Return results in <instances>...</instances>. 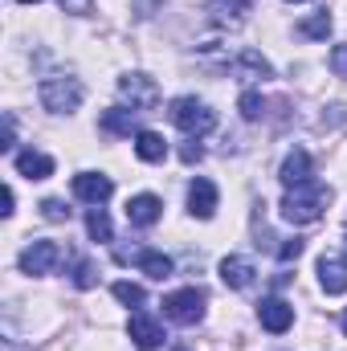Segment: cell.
Instances as JSON below:
<instances>
[{"label": "cell", "mask_w": 347, "mask_h": 351, "mask_svg": "<svg viewBox=\"0 0 347 351\" xmlns=\"http://www.w3.org/2000/svg\"><path fill=\"white\" fill-rule=\"evenodd\" d=\"M331 204V188L327 184H298V188H286V200H282V217L290 225H315L323 217V208Z\"/></svg>", "instance_id": "1"}, {"label": "cell", "mask_w": 347, "mask_h": 351, "mask_svg": "<svg viewBox=\"0 0 347 351\" xmlns=\"http://www.w3.org/2000/svg\"><path fill=\"white\" fill-rule=\"evenodd\" d=\"M37 98H41V106H45L49 114H74V110L82 106L86 90H82V82H78L74 74H49V78H41Z\"/></svg>", "instance_id": "2"}, {"label": "cell", "mask_w": 347, "mask_h": 351, "mask_svg": "<svg viewBox=\"0 0 347 351\" xmlns=\"http://www.w3.org/2000/svg\"><path fill=\"white\" fill-rule=\"evenodd\" d=\"M172 123L188 135V139H200V135H208V131L217 127V114H213V106H208V102H200V98L184 94V98H176V102H172Z\"/></svg>", "instance_id": "3"}, {"label": "cell", "mask_w": 347, "mask_h": 351, "mask_svg": "<svg viewBox=\"0 0 347 351\" xmlns=\"http://www.w3.org/2000/svg\"><path fill=\"white\" fill-rule=\"evenodd\" d=\"M119 102L131 114H147V110L160 106V82L147 78V74H123L119 78Z\"/></svg>", "instance_id": "4"}, {"label": "cell", "mask_w": 347, "mask_h": 351, "mask_svg": "<svg viewBox=\"0 0 347 351\" xmlns=\"http://www.w3.org/2000/svg\"><path fill=\"white\" fill-rule=\"evenodd\" d=\"M164 315L180 323V327H196L200 319H204V294L196 290V286H184V290H172L168 298H164Z\"/></svg>", "instance_id": "5"}, {"label": "cell", "mask_w": 347, "mask_h": 351, "mask_svg": "<svg viewBox=\"0 0 347 351\" xmlns=\"http://www.w3.org/2000/svg\"><path fill=\"white\" fill-rule=\"evenodd\" d=\"M62 262V245L58 241H33V245H25L21 250V274H53V265Z\"/></svg>", "instance_id": "6"}, {"label": "cell", "mask_w": 347, "mask_h": 351, "mask_svg": "<svg viewBox=\"0 0 347 351\" xmlns=\"http://www.w3.org/2000/svg\"><path fill=\"white\" fill-rule=\"evenodd\" d=\"M225 70L237 74L241 82H265V78H274V66L261 58L258 49H241V53H233V58L225 62Z\"/></svg>", "instance_id": "7"}, {"label": "cell", "mask_w": 347, "mask_h": 351, "mask_svg": "<svg viewBox=\"0 0 347 351\" xmlns=\"http://www.w3.org/2000/svg\"><path fill=\"white\" fill-rule=\"evenodd\" d=\"M110 192H115L110 176H102V172H78V176H74V196H78L82 204H90V208L106 204V200H110Z\"/></svg>", "instance_id": "8"}, {"label": "cell", "mask_w": 347, "mask_h": 351, "mask_svg": "<svg viewBox=\"0 0 347 351\" xmlns=\"http://www.w3.org/2000/svg\"><path fill=\"white\" fill-rule=\"evenodd\" d=\"M208 21L217 25V29H237V25H246V16L254 12V0H208Z\"/></svg>", "instance_id": "9"}, {"label": "cell", "mask_w": 347, "mask_h": 351, "mask_svg": "<svg viewBox=\"0 0 347 351\" xmlns=\"http://www.w3.org/2000/svg\"><path fill=\"white\" fill-rule=\"evenodd\" d=\"M127 335H131V343L139 351H156L164 343V327H160L152 315H143V311H135V315L127 319Z\"/></svg>", "instance_id": "10"}, {"label": "cell", "mask_w": 347, "mask_h": 351, "mask_svg": "<svg viewBox=\"0 0 347 351\" xmlns=\"http://www.w3.org/2000/svg\"><path fill=\"white\" fill-rule=\"evenodd\" d=\"M188 213H192L196 221H208V217L217 213V184H213V180L196 176V180L188 184Z\"/></svg>", "instance_id": "11"}, {"label": "cell", "mask_w": 347, "mask_h": 351, "mask_svg": "<svg viewBox=\"0 0 347 351\" xmlns=\"http://www.w3.org/2000/svg\"><path fill=\"white\" fill-rule=\"evenodd\" d=\"M160 213H164V200L152 196V192H139V196L127 200V221H131L135 229H152V225L160 221Z\"/></svg>", "instance_id": "12"}, {"label": "cell", "mask_w": 347, "mask_h": 351, "mask_svg": "<svg viewBox=\"0 0 347 351\" xmlns=\"http://www.w3.org/2000/svg\"><path fill=\"white\" fill-rule=\"evenodd\" d=\"M254 278H258V265L250 262L246 254H229L221 262V282L229 290H246V286H254Z\"/></svg>", "instance_id": "13"}, {"label": "cell", "mask_w": 347, "mask_h": 351, "mask_svg": "<svg viewBox=\"0 0 347 351\" xmlns=\"http://www.w3.org/2000/svg\"><path fill=\"white\" fill-rule=\"evenodd\" d=\"M258 319H261L265 331L282 335V331H290V323H294V306L282 302V298H261L258 302Z\"/></svg>", "instance_id": "14"}, {"label": "cell", "mask_w": 347, "mask_h": 351, "mask_svg": "<svg viewBox=\"0 0 347 351\" xmlns=\"http://www.w3.org/2000/svg\"><path fill=\"white\" fill-rule=\"evenodd\" d=\"M319 286L327 294H344L347 290V258L344 254H323L319 258Z\"/></svg>", "instance_id": "15"}, {"label": "cell", "mask_w": 347, "mask_h": 351, "mask_svg": "<svg viewBox=\"0 0 347 351\" xmlns=\"http://www.w3.org/2000/svg\"><path fill=\"white\" fill-rule=\"evenodd\" d=\"M278 180L286 184V188H298V184H311V156L302 152V147H294L286 160H282V168H278Z\"/></svg>", "instance_id": "16"}, {"label": "cell", "mask_w": 347, "mask_h": 351, "mask_svg": "<svg viewBox=\"0 0 347 351\" xmlns=\"http://www.w3.org/2000/svg\"><path fill=\"white\" fill-rule=\"evenodd\" d=\"M16 172L25 176V180H49L53 176V160L45 156V152H16Z\"/></svg>", "instance_id": "17"}, {"label": "cell", "mask_w": 347, "mask_h": 351, "mask_svg": "<svg viewBox=\"0 0 347 351\" xmlns=\"http://www.w3.org/2000/svg\"><path fill=\"white\" fill-rule=\"evenodd\" d=\"M135 156L143 164H160L168 156V139L160 131H135Z\"/></svg>", "instance_id": "18"}, {"label": "cell", "mask_w": 347, "mask_h": 351, "mask_svg": "<svg viewBox=\"0 0 347 351\" xmlns=\"http://www.w3.org/2000/svg\"><path fill=\"white\" fill-rule=\"evenodd\" d=\"M135 265H139L147 278H156V282L172 278V258H168V254H160V250H139V254H135Z\"/></svg>", "instance_id": "19"}, {"label": "cell", "mask_w": 347, "mask_h": 351, "mask_svg": "<svg viewBox=\"0 0 347 351\" xmlns=\"http://www.w3.org/2000/svg\"><path fill=\"white\" fill-rule=\"evenodd\" d=\"M298 33L311 37V41H327V33H331V12L323 8V12H315V16H302V21H298Z\"/></svg>", "instance_id": "20"}, {"label": "cell", "mask_w": 347, "mask_h": 351, "mask_svg": "<svg viewBox=\"0 0 347 351\" xmlns=\"http://www.w3.org/2000/svg\"><path fill=\"white\" fill-rule=\"evenodd\" d=\"M102 131H110V135H131V131H135V114L123 110V106H115V110L102 114Z\"/></svg>", "instance_id": "21"}, {"label": "cell", "mask_w": 347, "mask_h": 351, "mask_svg": "<svg viewBox=\"0 0 347 351\" xmlns=\"http://www.w3.org/2000/svg\"><path fill=\"white\" fill-rule=\"evenodd\" d=\"M86 233L94 237V241H110V237H115L110 217H106L102 208H90V213H86Z\"/></svg>", "instance_id": "22"}, {"label": "cell", "mask_w": 347, "mask_h": 351, "mask_svg": "<svg viewBox=\"0 0 347 351\" xmlns=\"http://www.w3.org/2000/svg\"><path fill=\"white\" fill-rule=\"evenodd\" d=\"M110 290H115V298H119L123 306H143V302H147V290H143L139 282H115Z\"/></svg>", "instance_id": "23"}, {"label": "cell", "mask_w": 347, "mask_h": 351, "mask_svg": "<svg viewBox=\"0 0 347 351\" xmlns=\"http://www.w3.org/2000/svg\"><path fill=\"white\" fill-rule=\"evenodd\" d=\"M261 110H265L261 94H258V90H246V94H241V114H246L250 123H258V119H261Z\"/></svg>", "instance_id": "24"}, {"label": "cell", "mask_w": 347, "mask_h": 351, "mask_svg": "<svg viewBox=\"0 0 347 351\" xmlns=\"http://www.w3.org/2000/svg\"><path fill=\"white\" fill-rule=\"evenodd\" d=\"M98 282V274H94V262H78V269H74V286L78 290H90Z\"/></svg>", "instance_id": "25"}, {"label": "cell", "mask_w": 347, "mask_h": 351, "mask_svg": "<svg viewBox=\"0 0 347 351\" xmlns=\"http://www.w3.org/2000/svg\"><path fill=\"white\" fill-rule=\"evenodd\" d=\"M327 66H331V74H335V78H347V45H335V49H331Z\"/></svg>", "instance_id": "26"}, {"label": "cell", "mask_w": 347, "mask_h": 351, "mask_svg": "<svg viewBox=\"0 0 347 351\" xmlns=\"http://www.w3.org/2000/svg\"><path fill=\"white\" fill-rule=\"evenodd\" d=\"M41 213H45V221H70V208L62 200H41Z\"/></svg>", "instance_id": "27"}, {"label": "cell", "mask_w": 347, "mask_h": 351, "mask_svg": "<svg viewBox=\"0 0 347 351\" xmlns=\"http://www.w3.org/2000/svg\"><path fill=\"white\" fill-rule=\"evenodd\" d=\"M62 4V12H70V16H86L90 12V0H58Z\"/></svg>", "instance_id": "28"}, {"label": "cell", "mask_w": 347, "mask_h": 351, "mask_svg": "<svg viewBox=\"0 0 347 351\" xmlns=\"http://www.w3.org/2000/svg\"><path fill=\"white\" fill-rule=\"evenodd\" d=\"M180 156H184V164H196V160H200L204 152H200V143L192 139V143H184V147H180Z\"/></svg>", "instance_id": "29"}, {"label": "cell", "mask_w": 347, "mask_h": 351, "mask_svg": "<svg viewBox=\"0 0 347 351\" xmlns=\"http://www.w3.org/2000/svg\"><path fill=\"white\" fill-rule=\"evenodd\" d=\"M298 254H302V241H298V237L282 245V262H290V258H298Z\"/></svg>", "instance_id": "30"}, {"label": "cell", "mask_w": 347, "mask_h": 351, "mask_svg": "<svg viewBox=\"0 0 347 351\" xmlns=\"http://www.w3.org/2000/svg\"><path fill=\"white\" fill-rule=\"evenodd\" d=\"M12 204H16V192H12V188H4V208H0V213H4V217H12Z\"/></svg>", "instance_id": "31"}, {"label": "cell", "mask_w": 347, "mask_h": 351, "mask_svg": "<svg viewBox=\"0 0 347 351\" xmlns=\"http://www.w3.org/2000/svg\"><path fill=\"white\" fill-rule=\"evenodd\" d=\"M339 327H344V335H347V311H344V319H339Z\"/></svg>", "instance_id": "32"}, {"label": "cell", "mask_w": 347, "mask_h": 351, "mask_svg": "<svg viewBox=\"0 0 347 351\" xmlns=\"http://www.w3.org/2000/svg\"><path fill=\"white\" fill-rule=\"evenodd\" d=\"M16 4H37V0H16Z\"/></svg>", "instance_id": "33"}, {"label": "cell", "mask_w": 347, "mask_h": 351, "mask_svg": "<svg viewBox=\"0 0 347 351\" xmlns=\"http://www.w3.org/2000/svg\"><path fill=\"white\" fill-rule=\"evenodd\" d=\"M286 4H302V0H286Z\"/></svg>", "instance_id": "34"}, {"label": "cell", "mask_w": 347, "mask_h": 351, "mask_svg": "<svg viewBox=\"0 0 347 351\" xmlns=\"http://www.w3.org/2000/svg\"><path fill=\"white\" fill-rule=\"evenodd\" d=\"M176 351H184V348H176Z\"/></svg>", "instance_id": "35"}]
</instances>
